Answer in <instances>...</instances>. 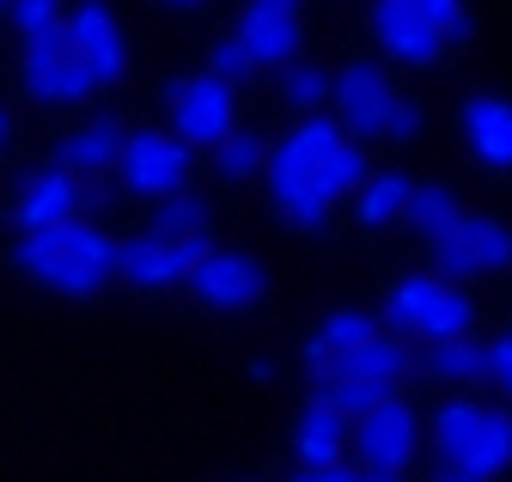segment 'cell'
<instances>
[{"mask_svg": "<svg viewBox=\"0 0 512 482\" xmlns=\"http://www.w3.org/2000/svg\"><path fill=\"white\" fill-rule=\"evenodd\" d=\"M439 275H403L397 287H391V299H384V324L391 330H415L421 318H427V306L439 299Z\"/></svg>", "mask_w": 512, "mask_h": 482, "instance_id": "23", "label": "cell"}, {"mask_svg": "<svg viewBox=\"0 0 512 482\" xmlns=\"http://www.w3.org/2000/svg\"><path fill=\"white\" fill-rule=\"evenodd\" d=\"M13 7V19H19V31L25 37H37V31H49V25H61V0H7Z\"/></svg>", "mask_w": 512, "mask_h": 482, "instance_id": "30", "label": "cell"}, {"mask_svg": "<svg viewBox=\"0 0 512 482\" xmlns=\"http://www.w3.org/2000/svg\"><path fill=\"white\" fill-rule=\"evenodd\" d=\"M330 98H336L342 135H384V123H391V104H397L391 80H384L378 68H366V62L342 68V74L330 80Z\"/></svg>", "mask_w": 512, "mask_h": 482, "instance_id": "13", "label": "cell"}, {"mask_svg": "<svg viewBox=\"0 0 512 482\" xmlns=\"http://www.w3.org/2000/svg\"><path fill=\"white\" fill-rule=\"evenodd\" d=\"M470 324H476V299H470L464 287H439V299L427 306V318L415 324V336H427V342L439 348V342L470 336Z\"/></svg>", "mask_w": 512, "mask_h": 482, "instance_id": "20", "label": "cell"}, {"mask_svg": "<svg viewBox=\"0 0 512 482\" xmlns=\"http://www.w3.org/2000/svg\"><path fill=\"white\" fill-rule=\"evenodd\" d=\"M0 141H7V110H0Z\"/></svg>", "mask_w": 512, "mask_h": 482, "instance_id": "38", "label": "cell"}, {"mask_svg": "<svg viewBox=\"0 0 512 482\" xmlns=\"http://www.w3.org/2000/svg\"><path fill=\"white\" fill-rule=\"evenodd\" d=\"M433 482H464V476H452V470H439V476H433Z\"/></svg>", "mask_w": 512, "mask_h": 482, "instance_id": "36", "label": "cell"}, {"mask_svg": "<svg viewBox=\"0 0 512 482\" xmlns=\"http://www.w3.org/2000/svg\"><path fill=\"white\" fill-rule=\"evenodd\" d=\"M482 379H500V385H506V397H512V330H506L500 342H488V348H482Z\"/></svg>", "mask_w": 512, "mask_h": 482, "instance_id": "32", "label": "cell"}, {"mask_svg": "<svg viewBox=\"0 0 512 482\" xmlns=\"http://www.w3.org/2000/svg\"><path fill=\"white\" fill-rule=\"evenodd\" d=\"M116 171H122V184L135 190V196L165 202V196H177V190L189 184V147L171 141L165 129H141V135H128V141H122Z\"/></svg>", "mask_w": 512, "mask_h": 482, "instance_id": "8", "label": "cell"}, {"mask_svg": "<svg viewBox=\"0 0 512 482\" xmlns=\"http://www.w3.org/2000/svg\"><path fill=\"white\" fill-rule=\"evenodd\" d=\"M427 367H433V379H482V348H476L470 336L439 342V348L427 354Z\"/></svg>", "mask_w": 512, "mask_h": 482, "instance_id": "28", "label": "cell"}, {"mask_svg": "<svg viewBox=\"0 0 512 482\" xmlns=\"http://www.w3.org/2000/svg\"><path fill=\"white\" fill-rule=\"evenodd\" d=\"M165 7H202V0H165Z\"/></svg>", "mask_w": 512, "mask_h": 482, "instance_id": "37", "label": "cell"}, {"mask_svg": "<svg viewBox=\"0 0 512 482\" xmlns=\"http://www.w3.org/2000/svg\"><path fill=\"white\" fill-rule=\"evenodd\" d=\"M409 367H415V354H409V342L403 336H372V342H360V348H348V354H336L330 360V373H342V379H366V385H378V391H397L403 379H409Z\"/></svg>", "mask_w": 512, "mask_h": 482, "instance_id": "16", "label": "cell"}, {"mask_svg": "<svg viewBox=\"0 0 512 482\" xmlns=\"http://www.w3.org/2000/svg\"><path fill=\"white\" fill-rule=\"evenodd\" d=\"M464 135H470V153H476L482 165L512 171V104H506V98H470Z\"/></svg>", "mask_w": 512, "mask_h": 482, "instance_id": "19", "label": "cell"}, {"mask_svg": "<svg viewBox=\"0 0 512 482\" xmlns=\"http://www.w3.org/2000/svg\"><path fill=\"white\" fill-rule=\"evenodd\" d=\"M317 379H324V385H317V397H311V403L336 409V415L348 421V428H354V421H360L372 403L391 397V391H378V385H366V379H342V373H317Z\"/></svg>", "mask_w": 512, "mask_h": 482, "instance_id": "24", "label": "cell"}, {"mask_svg": "<svg viewBox=\"0 0 512 482\" xmlns=\"http://www.w3.org/2000/svg\"><path fill=\"white\" fill-rule=\"evenodd\" d=\"M13 263L25 275H37L49 293L68 299H92L110 275H116V245L92 226V220H61L43 232H25L13 245Z\"/></svg>", "mask_w": 512, "mask_h": 482, "instance_id": "1", "label": "cell"}, {"mask_svg": "<svg viewBox=\"0 0 512 482\" xmlns=\"http://www.w3.org/2000/svg\"><path fill=\"white\" fill-rule=\"evenodd\" d=\"M433 452H439L445 470L464 476V482H494L512 464V415L488 409V403H470V397L439 403V415H433Z\"/></svg>", "mask_w": 512, "mask_h": 482, "instance_id": "2", "label": "cell"}, {"mask_svg": "<svg viewBox=\"0 0 512 482\" xmlns=\"http://www.w3.org/2000/svg\"><path fill=\"white\" fill-rule=\"evenodd\" d=\"M214 165L226 171V177H238V184H244V177H263V165H269V153H263V135H226L220 147H214Z\"/></svg>", "mask_w": 512, "mask_h": 482, "instance_id": "27", "label": "cell"}, {"mask_svg": "<svg viewBox=\"0 0 512 482\" xmlns=\"http://www.w3.org/2000/svg\"><path fill=\"white\" fill-rule=\"evenodd\" d=\"M68 43H74V62L86 68L92 86H116L128 74V43H122V25L104 0H80L68 13Z\"/></svg>", "mask_w": 512, "mask_h": 482, "instance_id": "11", "label": "cell"}, {"mask_svg": "<svg viewBox=\"0 0 512 482\" xmlns=\"http://www.w3.org/2000/svg\"><path fill=\"white\" fill-rule=\"evenodd\" d=\"M409 7H421V0H409Z\"/></svg>", "mask_w": 512, "mask_h": 482, "instance_id": "40", "label": "cell"}, {"mask_svg": "<svg viewBox=\"0 0 512 482\" xmlns=\"http://www.w3.org/2000/svg\"><path fill=\"white\" fill-rule=\"evenodd\" d=\"M421 123H427L421 104L397 98V104H391V123H384V135H391V141H415V135H421Z\"/></svg>", "mask_w": 512, "mask_h": 482, "instance_id": "33", "label": "cell"}, {"mask_svg": "<svg viewBox=\"0 0 512 482\" xmlns=\"http://www.w3.org/2000/svg\"><path fill=\"white\" fill-rule=\"evenodd\" d=\"M372 336H378V318L360 312V306H342V312L324 318V330H317V348L336 360V354H348V348H360V342H372Z\"/></svg>", "mask_w": 512, "mask_h": 482, "instance_id": "26", "label": "cell"}, {"mask_svg": "<svg viewBox=\"0 0 512 482\" xmlns=\"http://www.w3.org/2000/svg\"><path fill=\"white\" fill-rule=\"evenodd\" d=\"M202 257H208V238H177V245H165V238H128V245H116V269L141 293L183 287Z\"/></svg>", "mask_w": 512, "mask_h": 482, "instance_id": "12", "label": "cell"}, {"mask_svg": "<svg viewBox=\"0 0 512 482\" xmlns=\"http://www.w3.org/2000/svg\"><path fill=\"white\" fill-rule=\"evenodd\" d=\"M348 446H360L366 470H409V458L421 452V415L403 397H384L348 428Z\"/></svg>", "mask_w": 512, "mask_h": 482, "instance_id": "6", "label": "cell"}, {"mask_svg": "<svg viewBox=\"0 0 512 482\" xmlns=\"http://www.w3.org/2000/svg\"><path fill=\"white\" fill-rule=\"evenodd\" d=\"M208 74H214V80H226V86H232L238 74H250V62H244V49H238L232 37H220V43H214V55H208Z\"/></svg>", "mask_w": 512, "mask_h": 482, "instance_id": "31", "label": "cell"}, {"mask_svg": "<svg viewBox=\"0 0 512 482\" xmlns=\"http://www.w3.org/2000/svg\"><path fill=\"white\" fill-rule=\"evenodd\" d=\"M0 13H7V0H0Z\"/></svg>", "mask_w": 512, "mask_h": 482, "instance_id": "39", "label": "cell"}, {"mask_svg": "<svg viewBox=\"0 0 512 482\" xmlns=\"http://www.w3.org/2000/svg\"><path fill=\"white\" fill-rule=\"evenodd\" d=\"M348 482H403V476H397V470H366V464H360V470H348Z\"/></svg>", "mask_w": 512, "mask_h": 482, "instance_id": "35", "label": "cell"}, {"mask_svg": "<svg viewBox=\"0 0 512 482\" xmlns=\"http://www.w3.org/2000/svg\"><path fill=\"white\" fill-rule=\"evenodd\" d=\"M293 452H299V470H336L348 452V421L324 403H305L299 428H293Z\"/></svg>", "mask_w": 512, "mask_h": 482, "instance_id": "18", "label": "cell"}, {"mask_svg": "<svg viewBox=\"0 0 512 482\" xmlns=\"http://www.w3.org/2000/svg\"><path fill=\"white\" fill-rule=\"evenodd\" d=\"M342 141H348V135H342L336 116H305V123L269 153V196H275V208H287L293 196H305L311 177L324 171V159H330Z\"/></svg>", "mask_w": 512, "mask_h": 482, "instance_id": "5", "label": "cell"}, {"mask_svg": "<svg viewBox=\"0 0 512 482\" xmlns=\"http://www.w3.org/2000/svg\"><path fill=\"white\" fill-rule=\"evenodd\" d=\"M202 226H208V202L189 196V190H177V196H165V202L153 208L147 238H165V245H177V238H202Z\"/></svg>", "mask_w": 512, "mask_h": 482, "instance_id": "22", "label": "cell"}, {"mask_svg": "<svg viewBox=\"0 0 512 482\" xmlns=\"http://www.w3.org/2000/svg\"><path fill=\"white\" fill-rule=\"evenodd\" d=\"M25 86L37 104H86L98 86L86 80V68L74 62L68 25H49L37 37H25Z\"/></svg>", "mask_w": 512, "mask_h": 482, "instance_id": "7", "label": "cell"}, {"mask_svg": "<svg viewBox=\"0 0 512 482\" xmlns=\"http://www.w3.org/2000/svg\"><path fill=\"white\" fill-rule=\"evenodd\" d=\"M330 98V74L324 68H311V62H293L287 68V104L293 110H305V116H317V104Z\"/></svg>", "mask_w": 512, "mask_h": 482, "instance_id": "29", "label": "cell"}, {"mask_svg": "<svg viewBox=\"0 0 512 482\" xmlns=\"http://www.w3.org/2000/svg\"><path fill=\"white\" fill-rule=\"evenodd\" d=\"M122 141H128V129H116L110 116H98V123L74 129V135H61V147H55V165H61V171H74V177L116 171V159H122Z\"/></svg>", "mask_w": 512, "mask_h": 482, "instance_id": "17", "label": "cell"}, {"mask_svg": "<svg viewBox=\"0 0 512 482\" xmlns=\"http://www.w3.org/2000/svg\"><path fill=\"white\" fill-rule=\"evenodd\" d=\"M403 202H409V177H403V171H378V177H366V184L354 190V214H360V226L397 220Z\"/></svg>", "mask_w": 512, "mask_h": 482, "instance_id": "21", "label": "cell"}, {"mask_svg": "<svg viewBox=\"0 0 512 482\" xmlns=\"http://www.w3.org/2000/svg\"><path fill=\"white\" fill-rule=\"evenodd\" d=\"M232 129H238V98H232L226 80H214V74L177 80V92H171V141H183L189 153L196 147L214 153Z\"/></svg>", "mask_w": 512, "mask_h": 482, "instance_id": "3", "label": "cell"}, {"mask_svg": "<svg viewBox=\"0 0 512 482\" xmlns=\"http://www.w3.org/2000/svg\"><path fill=\"white\" fill-rule=\"evenodd\" d=\"M232 43L244 49L250 68H293V55H299V0H250L238 13Z\"/></svg>", "mask_w": 512, "mask_h": 482, "instance_id": "10", "label": "cell"}, {"mask_svg": "<svg viewBox=\"0 0 512 482\" xmlns=\"http://www.w3.org/2000/svg\"><path fill=\"white\" fill-rule=\"evenodd\" d=\"M86 208V184L74 171H61V165H43L25 177V190L13 202V226L19 232H43V226H61V220H80Z\"/></svg>", "mask_w": 512, "mask_h": 482, "instance_id": "14", "label": "cell"}, {"mask_svg": "<svg viewBox=\"0 0 512 482\" xmlns=\"http://www.w3.org/2000/svg\"><path fill=\"white\" fill-rule=\"evenodd\" d=\"M183 287L196 293L208 312H250L256 299L269 293V269L256 257H244V251H208L196 269H189Z\"/></svg>", "mask_w": 512, "mask_h": 482, "instance_id": "9", "label": "cell"}, {"mask_svg": "<svg viewBox=\"0 0 512 482\" xmlns=\"http://www.w3.org/2000/svg\"><path fill=\"white\" fill-rule=\"evenodd\" d=\"M372 37L378 49L391 55V62H409V68H427L445 55V31H433L421 19V7H409V0H378L372 7Z\"/></svg>", "mask_w": 512, "mask_h": 482, "instance_id": "15", "label": "cell"}, {"mask_svg": "<svg viewBox=\"0 0 512 482\" xmlns=\"http://www.w3.org/2000/svg\"><path fill=\"white\" fill-rule=\"evenodd\" d=\"M287 482H348V470L336 464V470H299V476H287Z\"/></svg>", "mask_w": 512, "mask_h": 482, "instance_id": "34", "label": "cell"}, {"mask_svg": "<svg viewBox=\"0 0 512 482\" xmlns=\"http://www.w3.org/2000/svg\"><path fill=\"white\" fill-rule=\"evenodd\" d=\"M439 257V281H470V275H494L512 263V226L488 220V214H458L433 238Z\"/></svg>", "mask_w": 512, "mask_h": 482, "instance_id": "4", "label": "cell"}, {"mask_svg": "<svg viewBox=\"0 0 512 482\" xmlns=\"http://www.w3.org/2000/svg\"><path fill=\"white\" fill-rule=\"evenodd\" d=\"M403 214L427 232V238H439L445 226H452L464 208H458V196L452 190H439V184H409V202H403Z\"/></svg>", "mask_w": 512, "mask_h": 482, "instance_id": "25", "label": "cell"}]
</instances>
